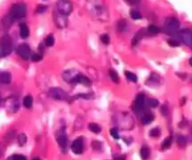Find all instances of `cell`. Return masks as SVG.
I'll return each instance as SVG.
<instances>
[{
  "label": "cell",
  "mask_w": 192,
  "mask_h": 160,
  "mask_svg": "<svg viewBox=\"0 0 192 160\" xmlns=\"http://www.w3.org/2000/svg\"><path fill=\"white\" fill-rule=\"evenodd\" d=\"M86 9L95 18L100 20H106L108 18L107 8L102 0H87Z\"/></svg>",
  "instance_id": "cell-1"
},
{
  "label": "cell",
  "mask_w": 192,
  "mask_h": 160,
  "mask_svg": "<svg viewBox=\"0 0 192 160\" xmlns=\"http://www.w3.org/2000/svg\"><path fill=\"white\" fill-rule=\"evenodd\" d=\"M12 51V40L8 35L2 37L0 40V58L6 57Z\"/></svg>",
  "instance_id": "cell-2"
},
{
  "label": "cell",
  "mask_w": 192,
  "mask_h": 160,
  "mask_svg": "<svg viewBox=\"0 0 192 160\" xmlns=\"http://www.w3.org/2000/svg\"><path fill=\"white\" fill-rule=\"evenodd\" d=\"M26 14V7L25 4L23 3H18V4H14L10 11V16L11 18L15 21V20H19L22 19L25 16Z\"/></svg>",
  "instance_id": "cell-3"
},
{
  "label": "cell",
  "mask_w": 192,
  "mask_h": 160,
  "mask_svg": "<svg viewBox=\"0 0 192 160\" xmlns=\"http://www.w3.org/2000/svg\"><path fill=\"white\" fill-rule=\"evenodd\" d=\"M57 11L61 14L68 16L72 11V4L69 0H58L56 3Z\"/></svg>",
  "instance_id": "cell-4"
},
{
  "label": "cell",
  "mask_w": 192,
  "mask_h": 160,
  "mask_svg": "<svg viewBox=\"0 0 192 160\" xmlns=\"http://www.w3.org/2000/svg\"><path fill=\"white\" fill-rule=\"evenodd\" d=\"M165 30L169 34H175L179 29V21L174 17H170L166 19L164 24Z\"/></svg>",
  "instance_id": "cell-5"
},
{
  "label": "cell",
  "mask_w": 192,
  "mask_h": 160,
  "mask_svg": "<svg viewBox=\"0 0 192 160\" xmlns=\"http://www.w3.org/2000/svg\"><path fill=\"white\" fill-rule=\"evenodd\" d=\"M49 95L51 97H53L56 100H66L69 97V96L67 95V93L63 89L57 88V87L51 88L49 90Z\"/></svg>",
  "instance_id": "cell-6"
},
{
  "label": "cell",
  "mask_w": 192,
  "mask_h": 160,
  "mask_svg": "<svg viewBox=\"0 0 192 160\" xmlns=\"http://www.w3.org/2000/svg\"><path fill=\"white\" fill-rule=\"evenodd\" d=\"M145 95L143 94H139L136 96L135 102H134V111L137 113H142L143 110H145Z\"/></svg>",
  "instance_id": "cell-7"
},
{
  "label": "cell",
  "mask_w": 192,
  "mask_h": 160,
  "mask_svg": "<svg viewBox=\"0 0 192 160\" xmlns=\"http://www.w3.org/2000/svg\"><path fill=\"white\" fill-rule=\"evenodd\" d=\"M54 20H55V23H56V26L59 27V28H65L68 25L67 16L64 15V14L59 13L58 11L54 14Z\"/></svg>",
  "instance_id": "cell-8"
},
{
  "label": "cell",
  "mask_w": 192,
  "mask_h": 160,
  "mask_svg": "<svg viewBox=\"0 0 192 160\" xmlns=\"http://www.w3.org/2000/svg\"><path fill=\"white\" fill-rule=\"evenodd\" d=\"M180 38L182 41L187 45V46H192V30L190 29H183L180 31Z\"/></svg>",
  "instance_id": "cell-9"
},
{
  "label": "cell",
  "mask_w": 192,
  "mask_h": 160,
  "mask_svg": "<svg viewBox=\"0 0 192 160\" xmlns=\"http://www.w3.org/2000/svg\"><path fill=\"white\" fill-rule=\"evenodd\" d=\"M17 53L23 59L27 60L30 56V48H29L28 44H26V43L21 44L17 49Z\"/></svg>",
  "instance_id": "cell-10"
},
{
  "label": "cell",
  "mask_w": 192,
  "mask_h": 160,
  "mask_svg": "<svg viewBox=\"0 0 192 160\" xmlns=\"http://www.w3.org/2000/svg\"><path fill=\"white\" fill-rule=\"evenodd\" d=\"M71 151L76 154H81L83 151V140L82 138L76 139L71 144Z\"/></svg>",
  "instance_id": "cell-11"
},
{
  "label": "cell",
  "mask_w": 192,
  "mask_h": 160,
  "mask_svg": "<svg viewBox=\"0 0 192 160\" xmlns=\"http://www.w3.org/2000/svg\"><path fill=\"white\" fill-rule=\"evenodd\" d=\"M57 141L59 143V146L65 150L66 147H67V142H68V139H67V134L65 132V129L62 128L58 131V134H57Z\"/></svg>",
  "instance_id": "cell-12"
},
{
  "label": "cell",
  "mask_w": 192,
  "mask_h": 160,
  "mask_svg": "<svg viewBox=\"0 0 192 160\" xmlns=\"http://www.w3.org/2000/svg\"><path fill=\"white\" fill-rule=\"evenodd\" d=\"M78 74H79L78 71H76L74 69H69V70H67L63 74V78L66 82H70V83H74V81H75Z\"/></svg>",
  "instance_id": "cell-13"
},
{
  "label": "cell",
  "mask_w": 192,
  "mask_h": 160,
  "mask_svg": "<svg viewBox=\"0 0 192 160\" xmlns=\"http://www.w3.org/2000/svg\"><path fill=\"white\" fill-rule=\"evenodd\" d=\"M74 83H81V84H83V85H85V86H90L92 82H91V81H90L89 78H87L86 76L79 73V74L77 75L75 81H74Z\"/></svg>",
  "instance_id": "cell-14"
},
{
  "label": "cell",
  "mask_w": 192,
  "mask_h": 160,
  "mask_svg": "<svg viewBox=\"0 0 192 160\" xmlns=\"http://www.w3.org/2000/svg\"><path fill=\"white\" fill-rule=\"evenodd\" d=\"M11 74L10 72L0 70V82L8 84L11 82Z\"/></svg>",
  "instance_id": "cell-15"
},
{
  "label": "cell",
  "mask_w": 192,
  "mask_h": 160,
  "mask_svg": "<svg viewBox=\"0 0 192 160\" xmlns=\"http://www.w3.org/2000/svg\"><path fill=\"white\" fill-rule=\"evenodd\" d=\"M19 32H20V36L23 38H26L29 36V29L27 27V25L25 23L20 24L19 25Z\"/></svg>",
  "instance_id": "cell-16"
},
{
  "label": "cell",
  "mask_w": 192,
  "mask_h": 160,
  "mask_svg": "<svg viewBox=\"0 0 192 160\" xmlns=\"http://www.w3.org/2000/svg\"><path fill=\"white\" fill-rule=\"evenodd\" d=\"M154 119H155L154 114H152V113H145V115L142 116V118H141V122H142L143 125H149V124H151L154 121Z\"/></svg>",
  "instance_id": "cell-17"
},
{
  "label": "cell",
  "mask_w": 192,
  "mask_h": 160,
  "mask_svg": "<svg viewBox=\"0 0 192 160\" xmlns=\"http://www.w3.org/2000/svg\"><path fill=\"white\" fill-rule=\"evenodd\" d=\"M140 153H141V158H142L143 160H145V159H147V158L150 156V150H149V148L146 147V146H142L141 149Z\"/></svg>",
  "instance_id": "cell-18"
},
{
  "label": "cell",
  "mask_w": 192,
  "mask_h": 160,
  "mask_svg": "<svg viewBox=\"0 0 192 160\" xmlns=\"http://www.w3.org/2000/svg\"><path fill=\"white\" fill-rule=\"evenodd\" d=\"M88 127H89L90 131H92L93 133H96V134H99L101 131V127L96 123H90L88 125Z\"/></svg>",
  "instance_id": "cell-19"
},
{
  "label": "cell",
  "mask_w": 192,
  "mask_h": 160,
  "mask_svg": "<svg viewBox=\"0 0 192 160\" xmlns=\"http://www.w3.org/2000/svg\"><path fill=\"white\" fill-rule=\"evenodd\" d=\"M143 30H140V31H138V33L134 36V38H132V45H136L141 39V38L143 37Z\"/></svg>",
  "instance_id": "cell-20"
},
{
  "label": "cell",
  "mask_w": 192,
  "mask_h": 160,
  "mask_svg": "<svg viewBox=\"0 0 192 160\" xmlns=\"http://www.w3.org/2000/svg\"><path fill=\"white\" fill-rule=\"evenodd\" d=\"M33 105V98L31 96H26L25 98H24V106L27 109H30Z\"/></svg>",
  "instance_id": "cell-21"
},
{
  "label": "cell",
  "mask_w": 192,
  "mask_h": 160,
  "mask_svg": "<svg viewBox=\"0 0 192 160\" xmlns=\"http://www.w3.org/2000/svg\"><path fill=\"white\" fill-rule=\"evenodd\" d=\"M109 75H110V77H111V80L114 82H115V83H117L118 82H119V76H118V73L114 70V69H110L109 70Z\"/></svg>",
  "instance_id": "cell-22"
},
{
  "label": "cell",
  "mask_w": 192,
  "mask_h": 160,
  "mask_svg": "<svg viewBox=\"0 0 192 160\" xmlns=\"http://www.w3.org/2000/svg\"><path fill=\"white\" fill-rule=\"evenodd\" d=\"M172 138L171 136L167 137V138L163 140L162 145H161V148L164 149V150L169 149V148L171 147V145H172Z\"/></svg>",
  "instance_id": "cell-23"
},
{
  "label": "cell",
  "mask_w": 192,
  "mask_h": 160,
  "mask_svg": "<svg viewBox=\"0 0 192 160\" xmlns=\"http://www.w3.org/2000/svg\"><path fill=\"white\" fill-rule=\"evenodd\" d=\"M161 134V131H160V128L159 127H155V128H152L149 132V135L152 137V138H159Z\"/></svg>",
  "instance_id": "cell-24"
},
{
  "label": "cell",
  "mask_w": 192,
  "mask_h": 160,
  "mask_svg": "<svg viewBox=\"0 0 192 160\" xmlns=\"http://www.w3.org/2000/svg\"><path fill=\"white\" fill-rule=\"evenodd\" d=\"M129 14H130V17L133 19V20H140L142 18L141 14L138 11H135V10H131L129 11Z\"/></svg>",
  "instance_id": "cell-25"
},
{
  "label": "cell",
  "mask_w": 192,
  "mask_h": 160,
  "mask_svg": "<svg viewBox=\"0 0 192 160\" xmlns=\"http://www.w3.org/2000/svg\"><path fill=\"white\" fill-rule=\"evenodd\" d=\"M127 29V21L125 20H120L117 24V30L120 32H123Z\"/></svg>",
  "instance_id": "cell-26"
},
{
  "label": "cell",
  "mask_w": 192,
  "mask_h": 160,
  "mask_svg": "<svg viewBox=\"0 0 192 160\" xmlns=\"http://www.w3.org/2000/svg\"><path fill=\"white\" fill-rule=\"evenodd\" d=\"M45 44L48 47H52L55 44V38L53 35H49L45 38Z\"/></svg>",
  "instance_id": "cell-27"
},
{
  "label": "cell",
  "mask_w": 192,
  "mask_h": 160,
  "mask_svg": "<svg viewBox=\"0 0 192 160\" xmlns=\"http://www.w3.org/2000/svg\"><path fill=\"white\" fill-rule=\"evenodd\" d=\"M125 75H126V77L130 81V82H136L137 81H138V78H137V76L134 74V73H132V72H130V71H125Z\"/></svg>",
  "instance_id": "cell-28"
},
{
  "label": "cell",
  "mask_w": 192,
  "mask_h": 160,
  "mask_svg": "<svg viewBox=\"0 0 192 160\" xmlns=\"http://www.w3.org/2000/svg\"><path fill=\"white\" fill-rule=\"evenodd\" d=\"M12 22H13V20L11 18V16H10V15H8V16L4 17V19L2 20V24H3V25H4L5 27H10V26L11 25Z\"/></svg>",
  "instance_id": "cell-29"
},
{
  "label": "cell",
  "mask_w": 192,
  "mask_h": 160,
  "mask_svg": "<svg viewBox=\"0 0 192 160\" xmlns=\"http://www.w3.org/2000/svg\"><path fill=\"white\" fill-rule=\"evenodd\" d=\"M147 31H148L149 34H151V35H157V34H159V28L157 25L151 24V25L148 26Z\"/></svg>",
  "instance_id": "cell-30"
},
{
  "label": "cell",
  "mask_w": 192,
  "mask_h": 160,
  "mask_svg": "<svg viewBox=\"0 0 192 160\" xmlns=\"http://www.w3.org/2000/svg\"><path fill=\"white\" fill-rule=\"evenodd\" d=\"M147 104L149 107H151V108H156V107H158L159 105V102L158 99H155V98H150L148 101H147Z\"/></svg>",
  "instance_id": "cell-31"
},
{
  "label": "cell",
  "mask_w": 192,
  "mask_h": 160,
  "mask_svg": "<svg viewBox=\"0 0 192 160\" xmlns=\"http://www.w3.org/2000/svg\"><path fill=\"white\" fill-rule=\"evenodd\" d=\"M177 144L180 147H185L186 145V139L184 136H179L177 139Z\"/></svg>",
  "instance_id": "cell-32"
},
{
  "label": "cell",
  "mask_w": 192,
  "mask_h": 160,
  "mask_svg": "<svg viewBox=\"0 0 192 160\" xmlns=\"http://www.w3.org/2000/svg\"><path fill=\"white\" fill-rule=\"evenodd\" d=\"M110 133L112 135V137L114 139V140H119L120 139V135H119V132H118V129L117 128H111L110 130Z\"/></svg>",
  "instance_id": "cell-33"
},
{
  "label": "cell",
  "mask_w": 192,
  "mask_h": 160,
  "mask_svg": "<svg viewBox=\"0 0 192 160\" xmlns=\"http://www.w3.org/2000/svg\"><path fill=\"white\" fill-rule=\"evenodd\" d=\"M26 140H27V138H26V136H25V134L19 135V137H18V141H19V144H20L21 146H24V145L26 143Z\"/></svg>",
  "instance_id": "cell-34"
},
{
  "label": "cell",
  "mask_w": 192,
  "mask_h": 160,
  "mask_svg": "<svg viewBox=\"0 0 192 160\" xmlns=\"http://www.w3.org/2000/svg\"><path fill=\"white\" fill-rule=\"evenodd\" d=\"M46 11H47V6H45V5H38L36 9V12L38 14L44 13Z\"/></svg>",
  "instance_id": "cell-35"
},
{
  "label": "cell",
  "mask_w": 192,
  "mask_h": 160,
  "mask_svg": "<svg viewBox=\"0 0 192 160\" xmlns=\"http://www.w3.org/2000/svg\"><path fill=\"white\" fill-rule=\"evenodd\" d=\"M9 160H26V157L23 154H14L11 156Z\"/></svg>",
  "instance_id": "cell-36"
},
{
  "label": "cell",
  "mask_w": 192,
  "mask_h": 160,
  "mask_svg": "<svg viewBox=\"0 0 192 160\" xmlns=\"http://www.w3.org/2000/svg\"><path fill=\"white\" fill-rule=\"evenodd\" d=\"M92 147L94 150H100L101 147H102V144L100 141H98V140H94L92 142Z\"/></svg>",
  "instance_id": "cell-37"
},
{
  "label": "cell",
  "mask_w": 192,
  "mask_h": 160,
  "mask_svg": "<svg viewBox=\"0 0 192 160\" xmlns=\"http://www.w3.org/2000/svg\"><path fill=\"white\" fill-rule=\"evenodd\" d=\"M168 44L170 46H172V47H178V46H180V42L177 41L176 39H172V38L168 40Z\"/></svg>",
  "instance_id": "cell-38"
},
{
  "label": "cell",
  "mask_w": 192,
  "mask_h": 160,
  "mask_svg": "<svg viewBox=\"0 0 192 160\" xmlns=\"http://www.w3.org/2000/svg\"><path fill=\"white\" fill-rule=\"evenodd\" d=\"M100 39H101V41H102L103 44H109V43H110V38H109V36H108L107 34L102 35V36L100 37Z\"/></svg>",
  "instance_id": "cell-39"
},
{
  "label": "cell",
  "mask_w": 192,
  "mask_h": 160,
  "mask_svg": "<svg viewBox=\"0 0 192 160\" xmlns=\"http://www.w3.org/2000/svg\"><path fill=\"white\" fill-rule=\"evenodd\" d=\"M31 59L33 62H38L42 59V56L40 55H38V53H35V55H32Z\"/></svg>",
  "instance_id": "cell-40"
},
{
  "label": "cell",
  "mask_w": 192,
  "mask_h": 160,
  "mask_svg": "<svg viewBox=\"0 0 192 160\" xmlns=\"http://www.w3.org/2000/svg\"><path fill=\"white\" fill-rule=\"evenodd\" d=\"M160 112H161L162 115L167 116V115L169 114V108H168L166 105H163V106L161 107V109H160Z\"/></svg>",
  "instance_id": "cell-41"
},
{
  "label": "cell",
  "mask_w": 192,
  "mask_h": 160,
  "mask_svg": "<svg viewBox=\"0 0 192 160\" xmlns=\"http://www.w3.org/2000/svg\"><path fill=\"white\" fill-rule=\"evenodd\" d=\"M126 1L130 5H136L140 2V0H126Z\"/></svg>",
  "instance_id": "cell-42"
},
{
  "label": "cell",
  "mask_w": 192,
  "mask_h": 160,
  "mask_svg": "<svg viewBox=\"0 0 192 160\" xmlns=\"http://www.w3.org/2000/svg\"><path fill=\"white\" fill-rule=\"evenodd\" d=\"M189 65H190V66L192 67V57H191V58L189 59Z\"/></svg>",
  "instance_id": "cell-43"
},
{
  "label": "cell",
  "mask_w": 192,
  "mask_h": 160,
  "mask_svg": "<svg viewBox=\"0 0 192 160\" xmlns=\"http://www.w3.org/2000/svg\"><path fill=\"white\" fill-rule=\"evenodd\" d=\"M32 160H40L39 158H38V157H35V158H33Z\"/></svg>",
  "instance_id": "cell-44"
},
{
  "label": "cell",
  "mask_w": 192,
  "mask_h": 160,
  "mask_svg": "<svg viewBox=\"0 0 192 160\" xmlns=\"http://www.w3.org/2000/svg\"><path fill=\"white\" fill-rule=\"evenodd\" d=\"M0 99H1V96H0Z\"/></svg>",
  "instance_id": "cell-45"
}]
</instances>
